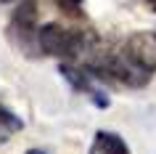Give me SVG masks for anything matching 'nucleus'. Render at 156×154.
Instances as JSON below:
<instances>
[{
    "mask_svg": "<svg viewBox=\"0 0 156 154\" xmlns=\"http://www.w3.org/2000/svg\"><path fill=\"white\" fill-rule=\"evenodd\" d=\"M0 3H11V0H0Z\"/></svg>",
    "mask_w": 156,
    "mask_h": 154,
    "instance_id": "11",
    "label": "nucleus"
},
{
    "mask_svg": "<svg viewBox=\"0 0 156 154\" xmlns=\"http://www.w3.org/2000/svg\"><path fill=\"white\" fill-rule=\"evenodd\" d=\"M37 48L45 56L74 61L77 56L93 51V37L87 32L64 29V27H58V24H45V27H37Z\"/></svg>",
    "mask_w": 156,
    "mask_h": 154,
    "instance_id": "2",
    "label": "nucleus"
},
{
    "mask_svg": "<svg viewBox=\"0 0 156 154\" xmlns=\"http://www.w3.org/2000/svg\"><path fill=\"white\" fill-rule=\"evenodd\" d=\"M87 69L95 72V77L111 74L130 88H143L156 72V32L130 35L116 51L101 53L93 64H87Z\"/></svg>",
    "mask_w": 156,
    "mask_h": 154,
    "instance_id": "1",
    "label": "nucleus"
},
{
    "mask_svg": "<svg viewBox=\"0 0 156 154\" xmlns=\"http://www.w3.org/2000/svg\"><path fill=\"white\" fill-rule=\"evenodd\" d=\"M61 74H64L66 80L72 82V88L74 90H80V93H85V96L90 98L93 104L98 106V109H106L108 104H111V98L103 93V90L93 82V77L95 74L90 72V69H77V66H72V64H61Z\"/></svg>",
    "mask_w": 156,
    "mask_h": 154,
    "instance_id": "3",
    "label": "nucleus"
},
{
    "mask_svg": "<svg viewBox=\"0 0 156 154\" xmlns=\"http://www.w3.org/2000/svg\"><path fill=\"white\" fill-rule=\"evenodd\" d=\"M0 128H3V130H8V133H16V130L24 128V122H21V117H16V114L11 112L8 106H3V104H0Z\"/></svg>",
    "mask_w": 156,
    "mask_h": 154,
    "instance_id": "6",
    "label": "nucleus"
},
{
    "mask_svg": "<svg viewBox=\"0 0 156 154\" xmlns=\"http://www.w3.org/2000/svg\"><path fill=\"white\" fill-rule=\"evenodd\" d=\"M146 3H148V6H151V8L156 11V0H146Z\"/></svg>",
    "mask_w": 156,
    "mask_h": 154,
    "instance_id": "9",
    "label": "nucleus"
},
{
    "mask_svg": "<svg viewBox=\"0 0 156 154\" xmlns=\"http://www.w3.org/2000/svg\"><path fill=\"white\" fill-rule=\"evenodd\" d=\"M3 141H5V138H3V136H0V144H3Z\"/></svg>",
    "mask_w": 156,
    "mask_h": 154,
    "instance_id": "10",
    "label": "nucleus"
},
{
    "mask_svg": "<svg viewBox=\"0 0 156 154\" xmlns=\"http://www.w3.org/2000/svg\"><path fill=\"white\" fill-rule=\"evenodd\" d=\"M27 154H48V152H42V149H29Z\"/></svg>",
    "mask_w": 156,
    "mask_h": 154,
    "instance_id": "8",
    "label": "nucleus"
},
{
    "mask_svg": "<svg viewBox=\"0 0 156 154\" xmlns=\"http://www.w3.org/2000/svg\"><path fill=\"white\" fill-rule=\"evenodd\" d=\"M87 154H130V149H127V144H124V138L119 133H114V130H98Z\"/></svg>",
    "mask_w": 156,
    "mask_h": 154,
    "instance_id": "5",
    "label": "nucleus"
},
{
    "mask_svg": "<svg viewBox=\"0 0 156 154\" xmlns=\"http://www.w3.org/2000/svg\"><path fill=\"white\" fill-rule=\"evenodd\" d=\"M11 32L21 37V43H24L27 51L32 48V45H29L32 40L37 43V8H34V0H24V3L16 8Z\"/></svg>",
    "mask_w": 156,
    "mask_h": 154,
    "instance_id": "4",
    "label": "nucleus"
},
{
    "mask_svg": "<svg viewBox=\"0 0 156 154\" xmlns=\"http://www.w3.org/2000/svg\"><path fill=\"white\" fill-rule=\"evenodd\" d=\"M56 6L69 16H82V0H56Z\"/></svg>",
    "mask_w": 156,
    "mask_h": 154,
    "instance_id": "7",
    "label": "nucleus"
}]
</instances>
